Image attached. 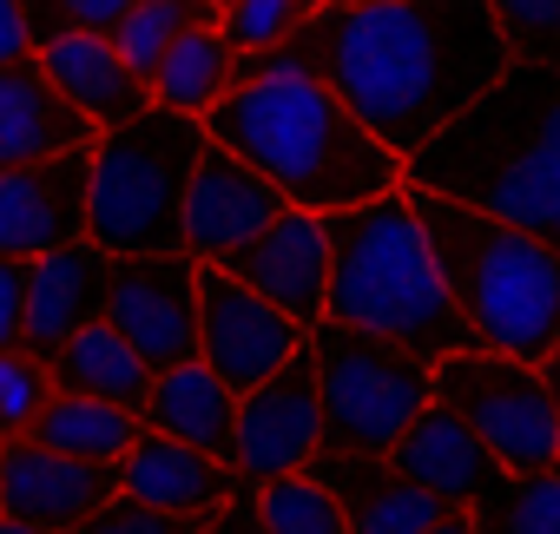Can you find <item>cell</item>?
Segmentation results:
<instances>
[{"instance_id": "cell-1", "label": "cell", "mask_w": 560, "mask_h": 534, "mask_svg": "<svg viewBox=\"0 0 560 534\" xmlns=\"http://www.w3.org/2000/svg\"><path fill=\"white\" fill-rule=\"evenodd\" d=\"M514 67L488 0H383L324 8L277 54L237 60L244 80H324L396 159H416ZM237 80V86H244Z\"/></svg>"}, {"instance_id": "cell-2", "label": "cell", "mask_w": 560, "mask_h": 534, "mask_svg": "<svg viewBox=\"0 0 560 534\" xmlns=\"http://www.w3.org/2000/svg\"><path fill=\"white\" fill-rule=\"evenodd\" d=\"M402 185L508 218L560 251V67L514 60L402 165Z\"/></svg>"}, {"instance_id": "cell-3", "label": "cell", "mask_w": 560, "mask_h": 534, "mask_svg": "<svg viewBox=\"0 0 560 534\" xmlns=\"http://www.w3.org/2000/svg\"><path fill=\"white\" fill-rule=\"evenodd\" d=\"M205 132L257 165L277 191L304 211H343L402 191V165L324 80L277 73L244 80L218 113H205Z\"/></svg>"}, {"instance_id": "cell-4", "label": "cell", "mask_w": 560, "mask_h": 534, "mask_svg": "<svg viewBox=\"0 0 560 534\" xmlns=\"http://www.w3.org/2000/svg\"><path fill=\"white\" fill-rule=\"evenodd\" d=\"M324 224H330V311H324L330 324L376 330L416 350L422 363H448L455 350H475L409 191L324 211Z\"/></svg>"}, {"instance_id": "cell-5", "label": "cell", "mask_w": 560, "mask_h": 534, "mask_svg": "<svg viewBox=\"0 0 560 534\" xmlns=\"http://www.w3.org/2000/svg\"><path fill=\"white\" fill-rule=\"evenodd\" d=\"M402 191L435 244V264L448 278V298H455L475 350L547 363L560 344V251L508 218L475 211V205H455V198H435L416 185H402Z\"/></svg>"}, {"instance_id": "cell-6", "label": "cell", "mask_w": 560, "mask_h": 534, "mask_svg": "<svg viewBox=\"0 0 560 534\" xmlns=\"http://www.w3.org/2000/svg\"><path fill=\"white\" fill-rule=\"evenodd\" d=\"M211 132L191 113H139L93 146V244L113 257L185 251V198Z\"/></svg>"}, {"instance_id": "cell-7", "label": "cell", "mask_w": 560, "mask_h": 534, "mask_svg": "<svg viewBox=\"0 0 560 534\" xmlns=\"http://www.w3.org/2000/svg\"><path fill=\"white\" fill-rule=\"evenodd\" d=\"M317 383H324V449L343 455H396V442L422 422L435 403V363L416 350L357 330V324H317Z\"/></svg>"}, {"instance_id": "cell-8", "label": "cell", "mask_w": 560, "mask_h": 534, "mask_svg": "<svg viewBox=\"0 0 560 534\" xmlns=\"http://www.w3.org/2000/svg\"><path fill=\"white\" fill-rule=\"evenodd\" d=\"M435 403H448L494 455L508 475L560 468V409L540 376V363L494 357V350H455L435 363Z\"/></svg>"}, {"instance_id": "cell-9", "label": "cell", "mask_w": 560, "mask_h": 534, "mask_svg": "<svg viewBox=\"0 0 560 534\" xmlns=\"http://www.w3.org/2000/svg\"><path fill=\"white\" fill-rule=\"evenodd\" d=\"M106 324L145 357L152 376L198 357V257L159 251V257H113V298Z\"/></svg>"}, {"instance_id": "cell-10", "label": "cell", "mask_w": 560, "mask_h": 534, "mask_svg": "<svg viewBox=\"0 0 560 534\" xmlns=\"http://www.w3.org/2000/svg\"><path fill=\"white\" fill-rule=\"evenodd\" d=\"M304 344H311V330L298 317L264 304L250 285H237L224 271V264H198V357L237 396H250L264 376H277Z\"/></svg>"}, {"instance_id": "cell-11", "label": "cell", "mask_w": 560, "mask_h": 534, "mask_svg": "<svg viewBox=\"0 0 560 534\" xmlns=\"http://www.w3.org/2000/svg\"><path fill=\"white\" fill-rule=\"evenodd\" d=\"M324 455V383H317V350L304 344L277 376H264L237 403V481H277V475H304Z\"/></svg>"}, {"instance_id": "cell-12", "label": "cell", "mask_w": 560, "mask_h": 534, "mask_svg": "<svg viewBox=\"0 0 560 534\" xmlns=\"http://www.w3.org/2000/svg\"><path fill=\"white\" fill-rule=\"evenodd\" d=\"M93 146H73L60 159L0 172V257L40 264L93 237Z\"/></svg>"}, {"instance_id": "cell-13", "label": "cell", "mask_w": 560, "mask_h": 534, "mask_svg": "<svg viewBox=\"0 0 560 534\" xmlns=\"http://www.w3.org/2000/svg\"><path fill=\"white\" fill-rule=\"evenodd\" d=\"M224 271L237 285H250L264 304H277L284 317H298L304 330H317L330 311V224H324V211L291 205L270 231H257L244 251H231Z\"/></svg>"}, {"instance_id": "cell-14", "label": "cell", "mask_w": 560, "mask_h": 534, "mask_svg": "<svg viewBox=\"0 0 560 534\" xmlns=\"http://www.w3.org/2000/svg\"><path fill=\"white\" fill-rule=\"evenodd\" d=\"M119 495V468L73 462L60 449H40L34 436L0 442V514H14L47 534H73Z\"/></svg>"}, {"instance_id": "cell-15", "label": "cell", "mask_w": 560, "mask_h": 534, "mask_svg": "<svg viewBox=\"0 0 560 534\" xmlns=\"http://www.w3.org/2000/svg\"><path fill=\"white\" fill-rule=\"evenodd\" d=\"M284 211H291L284 191H277L257 165H244L237 152H224L211 139L198 172H191V198H185V251L198 264H224L231 251H244L257 231H270Z\"/></svg>"}, {"instance_id": "cell-16", "label": "cell", "mask_w": 560, "mask_h": 534, "mask_svg": "<svg viewBox=\"0 0 560 534\" xmlns=\"http://www.w3.org/2000/svg\"><path fill=\"white\" fill-rule=\"evenodd\" d=\"M106 298H113V251H100L93 237L40 257L27 271V337H21V350L34 363H54L86 324L106 317Z\"/></svg>"}, {"instance_id": "cell-17", "label": "cell", "mask_w": 560, "mask_h": 534, "mask_svg": "<svg viewBox=\"0 0 560 534\" xmlns=\"http://www.w3.org/2000/svg\"><path fill=\"white\" fill-rule=\"evenodd\" d=\"M73 146H100V126L54 86L47 60L27 54L14 67H0V172L60 159Z\"/></svg>"}, {"instance_id": "cell-18", "label": "cell", "mask_w": 560, "mask_h": 534, "mask_svg": "<svg viewBox=\"0 0 560 534\" xmlns=\"http://www.w3.org/2000/svg\"><path fill=\"white\" fill-rule=\"evenodd\" d=\"M119 495H132V501H145L159 514H178V521H205L237 495V468L191 449V442H178V436L139 429V442L119 462Z\"/></svg>"}, {"instance_id": "cell-19", "label": "cell", "mask_w": 560, "mask_h": 534, "mask_svg": "<svg viewBox=\"0 0 560 534\" xmlns=\"http://www.w3.org/2000/svg\"><path fill=\"white\" fill-rule=\"evenodd\" d=\"M317 481L337 488L343 514H350V534H429L448 501H435L422 481H409L389 455H343V449H324L311 462Z\"/></svg>"}, {"instance_id": "cell-20", "label": "cell", "mask_w": 560, "mask_h": 534, "mask_svg": "<svg viewBox=\"0 0 560 534\" xmlns=\"http://www.w3.org/2000/svg\"><path fill=\"white\" fill-rule=\"evenodd\" d=\"M409 481H422L435 501H448V508H475L508 468H501V455L448 409V403H429L422 409V422L396 442V455H389Z\"/></svg>"}, {"instance_id": "cell-21", "label": "cell", "mask_w": 560, "mask_h": 534, "mask_svg": "<svg viewBox=\"0 0 560 534\" xmlns=\"http://www.w3.org/2000/svg\"><path fill=\"white\" fill-rule=\"evenodd\" d=\"M40 60H47V73H54V86H60L100 132H113V126H126V119H139V113H152V80L132 73L106 34H67V40L40 47Z\"/></svg>"}, {"instance_id": "cell-22", "label": "cell", "mask_w": 560, "mask_h": 534, "mask_svg": "<svg viewBox=\"0 0 560 534\" xmlns=\"http://www.w3.org/2000/svg\"><path fill=\"white\" fill-rule=\"evenodd\" d=\"M237 403H244V396H237L205 357H191V363H178V370H165V376L152 383L145 429L178 436V442H191V449L231 462V455H237Z\"/></svg>"}, {"instance_id": "cell-23", "label": "cell", "mask_w": 560, "mask_h": 534, "mask_svg": "<svg viewBox=\"0 0 560 534\" xmlns=\"http://www.w3.org/2000/svg\"><path fill=\"white\" fill-rule=\"evenodd\" d=\"M47 376H54V390H67V396H93V403H113V409H132L139 422H145V403H152V370H145V357L100 317V324H86L54 363H47Z\"/></svg>"}, {"instance_id": "cell-24", "label": "cell", "mask_w": 560, "mask_h": 534, "mask_svg": "<svg viewBox=\"0 0 560 534\" xmlns=\"http://www.w3.org/2000/svg\"><path fill=\"white\" fill-rule=\"evenodd\" d=\"M237 80H244V73H237L231 40H224L218 27H191V34L159 60V73H152V106L205 119V113H218V106L237 93Z\"/></svg>"}, {"instance_id": "cell-25", "label": "cell", "mask_w": 560, "mask_h": 534, "mask_svg": "<svg viewBox=\"0 0 560 534\" xmlns=\"http://www.w3.org/2000/svg\"><path fill=\"white\" fill-rule=\"evenodd\" d=\"M139 416L132 409H113V403H93V396H67V390H54V403L40 409V422L27 429L40 449H60V455H73V462H106V468H119L126 462V449L139 442Z\"/></svg>"}, {"instance_id": "cell-26", "label": "cell", "mask_w": 560, "mask_h": 534, "mask_svg": "<svg viewBox=\"0 0 560 534\" xmlns=\"http://www.w3.org/2000/svg\"><path fill=\"white\" fill-rule=\"evenodd\" d=\"M468 514L481 534H560V468L501 475Z\"/></svg>"}, {"instance_id": "cell-27", "label": "cell", "mask_w": 560, "mask_h": 534, "mask_svg": "<svg viewBox=\"0 0 560 534\" xmlns=\"http://www.w3.org/2000/svg\"><path fill=\"white\" fill-rule=\"evenodd\" d=\"M218 0H145V8L113 34V47H119V60L132 67V73H159V60L191 34V27H218Z\"/></svg>"}, {"instance_id": "cell-28", "label": "cell", "mask_w": 560, "mask_h": 534, "mask_svg": "<svg viewBox=\"0 0 560 534\" xmlns=\"http://www.w3.org/2000/svg\"><path fill=\"white\" fill-rule=\"evenodd\" d=\"M257 514H264L270 534H350V514H343L337 488L317 481L311 468L304 475L257 481Z\"/></svg>"}, {"instance_id": "cell-29", "label": "cell", "mask_w": 560, "mask_h": 534, "mask_svg": "<svg viewBox=\"0 0 560 534\" xmlns=\"http://www.w3.org/2000/svg\"><path fill=\"white\" fill-rule=\"evenodd\" d=\"M304 21H311L304 0H224L218 34L231 40V54H237V60H264V54L284 47Z\"/></svg>"}, {"instance_id": "cell-30", "label": "cell", "mask_w": 560, "mask_h": 534, "mask_svg": "<svg viewBox=\"0 0 560 534\" xmlns=\"http://www.w3.org/2000/svg\"><path fill=\"white\" fill-rule=\"evenodd\" d=\"M27 8V34H34V54L67 40V34H119L145 0H21Z\"/></svg>"}, {"instance_id": "cell-31", "label": "cell", "mask_w": 560, "mask_h": 534, "mask_svg": "<svg viewBox=\"0 0 560 534\" xmlns=\"http://www.w3.org/2000/svg\"><path fill=\"white\" fill-rule=\"evenodd\" d=\"M514 60L560 67V0H488Z\"/></svg>"}, {"instance_id": "cell-32", "label": "cell", "mask_w": 560, "mask_h": 534, "mask_svg": "<svg viewBox=\"0 0 560 534\" xmlns=\"http://www.w3.org/2000/svg\"><path fill=\"white\" fill-rule=\"evenodd\" d=\"M54 403V376L47 363H34L27 350H14V370H8V390H0V442H14L40 422V409Z\"/></svg>"}, {"instance_id": "cell-33", "label": "cell", "mask_w": 560, "mask_h": 534, "mask_svg": "<svg viewBox=\"0 0 560 534\" xmlns=\"http://www.w3.org/2000/svg\"><path fill=\"white\" fill-rule=\"evenodd\" d=\"M73 534H198V521H178V514H159L132 495H113L93 521H80Z\"/></svg>"}, {"instance_id": "cell-34", "label": "cell", "mask_w": 560, "mask_h": 534, "mask_svg": "<svg viewBox=\"0 0 560 534\" xmlns=\"http://www.w3.org/2000/svg\"><path fill=\"white\" fill-rule=\"evenodd\" d=\"M27 271L34 264L0 257V357H14L27 337Z\"/></svg>"}, {"instance_id": "cell-35", "label": "cell", "mask_w": 560, "mask_h": 534, "mask_svg": "<svg viewBox=\"0 0 560 534\" xmlns=\"http://www.w3.org/2000/svg\"><path fill=\"white\" fill-rule=\"evenodd\" d=\"M198 534H270V527H264V514H257V488H250V481H237V495H231L218 514H205V521H198Z\"/></svg>"}, {"instance_id": "cell-36", "label": "cell", "mask_w": 560, "mask_h": 534, "mask_svg": "<svg viewBox=\"0 0 560 534\" xmlns=\"http://www.w3.org/2000/svg\"><path fill=\"white\" fill-rule=\"evenodd\" d=\"M34 54V34H27V8L21 0H0V67H14Z\"/></svg>"}, {"instance_id": "cell-37", "label": "cell", "mask_w": 560, "mask_h": 534, "mask_svg": "<svg viewBox=\"0 0 560 534\" xmlns=\"http://www.w3.org/2000/svg\"><path fill=\"white\" fill-rule=\"evenodd\" d=\"M429 534H481V527H475V514H468V508H448Z\"/></svg>"}, {"instance_id": "cell-38", "label": "cell", "mask_w": 560, "mask_h": 534, "mask_svg": "<svg viewBox=\"0 0 560 534\" xmlns=\"http://www.w3.org/2000/svg\"><path fill=\"white\" fill-rule=\"evenodd\" d=\"M540 376H547V390H553V409H560V344H553V357L540 363Z\"/></svg>"}, {"instance_id": "cell-39", "label": "cell", "mask_w": 560, "mask_h": 534, "mask_svg": "<svg viewBox=\"0 0 560 534\" xmlns=\"http://www.w3.org/2000/svg\"><path fill=\"white\" fill-rule=\"evenodd\" d=\"M0 534H47V527H27V521H14V514H0Z\"/></svg>"}, {"instance_id": "cell-40", "label": "cell", "mask_w": 560, "mask_h": 534, "mask_svg": "<svg viewBox=\"0 0 560 534\" xmlns=\"http://www.w3.org/2000/svg\"><path fill=\"white\" fill-rule=\"evenodd\" d=\"M337 8H383V0H337Z\"/></svg>"}, {"instance_id": "cell-41", "label": "cell", "mask_w": 560, "mask_h": 534, "mask_svg": "<svg viewBox=\"0 0 560 534\" xmlns=\"http://www.w3.org/2000/svg\"><path fill=\"white\" fill-rule=\"evenodd\" d=\"M8 370H14V357H0V390H8Z\"/></svg>"}, {"instance_id": "cell-42", "label": "cell", "mask_w": 560, "mask_h": 534, "mask_svg": "<svg viewBox=\"0 0 560 534\" xmlns=\"http://www.w3.org/2000/svg\"><path fill=\"white\" fill-rule=\"evenodd\" d=\"M304 8H311V14H324V8H337V0H304Z\"/></svg>"}, {"instance_id": "cell-43", "label": "cell", "mask_w": 560, "mask_h": 534, "mask_svg": "<svg viewBox=\"0 0 560 534\" xmlns=\"http://www.w3.org/2000/svg\"><path fill=\"white\" fill-rule=\"evenodd\" d=\"M218 8H224V0H218Z\"/></svg>"}]
</instances>
